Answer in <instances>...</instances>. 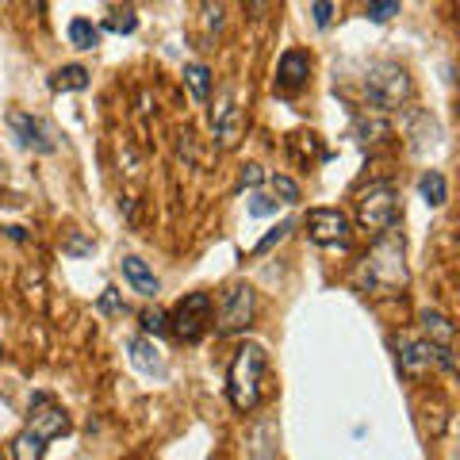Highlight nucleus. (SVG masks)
I'll return each mask as SVG.
<instances>
[{
  "mask_svg": "<svg viewBox=\"0 0 460 460\" xmlns=\"http://www.w3.org/2000/svg\"><path fill=\"white\" fill-rule=\"evenodd\" d=\"M422 326H426V334H430L426 341L437 345V349H448V345H453V334H456V330H453V322H448L441 310H430V307H426V310H422Z\"/></svg>",
  "mask_w": 460,
  "mask_h": 460,
  "instance_id": "2eb2a0df",
  "label": "nucleus"
},
{
  "mask_svg": "<svg viewBox=\"0 0 460 460\" xmlns=\"http://www.w3.org/2000/svg\"><path fill=\"white\" fill-rule=\"evenodd\" d=\"M211 315H215V299L211 292H188L180 299L177 307H172L169 315V330L177 334L180 341H200L207 330H211Z\"/></svg>",
  "mask_w": 460,
  "mask_h": 460,
  "instance_id": "20e7f679",
  "label": "nucleus"
},
{
  "mask_svg": "<svg viewBox=\"0 0 460 460\" xmlns=\"http://www.w3.org/2000/svg\"><path fill=\"white\" fill-rule=\"evenodd\" d=\"M307 234L315 246H349V218L338 207H310L307 211Z\"/></svg>",
  "mask_w": 460,
  "mask_h": 460,
  "instance_id": "0eeeda50",
  "label": "nucleus"
},
{
  "mask_svg": "<svg viewBox=\"0 0 460 460\" xmlns=\"http://www.w3.org/2000/svg\"><path fill=\"white\" fill-rule=\"evenodd\" d=\"M310 77V54L307 50H284L280 65H276V88L280 92H299Z\"/></svg>",
  "mask_w": 460,
  "mask_h": 460,
  "instance_id": "1a4fd4ad",
  "label": "nucleus"
},
{
  "mask_svg": "<svg viewBox=\"0 0 460 460\" xmlns=\"http://www.w3.org/2000/svg\"><path fill=\"white\" fill-rule=\"evenodd\" d=\"M364 96L372 108L391 111L410 96V77L399 62H372L364 73Z\"/></svg>",
  "mask_w": 460,
  "mask_h": 460,
  "instance_id": "7ed1b4c3",
  "label": "nucleus"
},
{
  "mask_svg": "<svg viewBox=\"0 0 460 460\" xmlns=\"http://www.w3.org/2000/svg\"><path fill=\"white\" fill-rule=\"evenodd\" d=\"M8 126H12V134L19 138V146L23 150H34V154H54V126L50 123H42L39 115H31V111H8Z\"/></svg>",
  "mask_w": 460,
  "mask_h": 460,
  "instance_id": "6e6552de",
  "label": "nucleus"
},
{
  "mask_svg": "<svg viewBox=\"0 0 460 460\" xmlns=\"http://www.w3.org/2000/svg\"><path fill=\"white\" fill-rule=\"evenodd\" d=\"M50 88L54 92H80V88H88V69L85 65H62V69H54Z\"/></svg>",
  "mask_w": 460,
  "mask_h": 460,
  "instance_id": "f3484780",
  "label": "nucleus"
},
{
  "mask_svg": "<svg viewBox=\"0 0 460 460\" xmlns=\"http://www.w3.org/2000/svg\"><path fill=\"white\" fill-rule=\"evenodd\" d=\"M131 361L138 372H146V376H165V356H161V349L154 345V338H134L131 345Z\"/></svg>",
  "mask_w": 460,
  "mask_h": 460,
  "instance_id": "f8f14e48",
  "label": "nucleus"
},
{
  "mask_svg": "<svg viewBox=\"0 0 460 460\" xmlns=\"http://www.w3.org/2000/svg\"><path fill=\"white\" fill-rule=\"evenodd\" d=\"M253 315H257V295L249 284H230L218 303V334H238L246 330Z\"/></svg>",
  "mask_w": 460,
  "mask_h": 460,
  "instance_id": "423d86ee",
  "label": "nucleus"
},
{
  "mask_svg": "<svg viewBox=\"0 0 460 460\" xmlns=\"http://www.w3.org/2000/svg\"><path fill=\"white\" fill-rule=\"evenodd\" d=\"M418 192H422V200L430 203V207H445L448 184H445V177H441V169H426L422 177H418Z\"/></svg>",
  "mask_w": 460,
  "mask_h": 460,
  "instance_id": "dca6fc26",
  "label": "nucleus"
},
{
  "mask_svg": "<svg viewBox=\"0 0 460 460\" xmlns=\"http://www.w3.org/2000/svg\"><path fill=\"white\" fill-rule=\"evenodd\" d=\"M272 192L280 196V203H299V196H303L299 192V184L292 177H284V172H276L272 177Z\"/></svg>",
  "mask_w": 460,
  "mask_h": 460,
  "instance_id": "5701e85b",
  "label": "nucleus"
},
{
  "mask_svg": "<svg viewBox=\"0 0 460 460\" xmlns=\"http://www.w3.org/2000/svg\"><path fill=\"white\" fill-rule=\"evenodd\" d=\"M334 12H338V8H334V4H326V0H318V4H310V16H315V23H318V27H326V23L334 19Z\"/></svg>",
  "mask_w": 460,
  "mask_h": 460,
  "instance_id": "c85d7f7f",
  "label": "nucleus"
},
{
  "mask_svg": "<svg viewBox=\"0 0 460 460\" xmlns=\"http://www.w3.org/2000/svg\"><path fill=\"white\" fill-rule=\"evenodd\" d=\"M364 16L372 23H387L391 16H399V0H372V4L364 8Z\"/></svg>",
  "mask_w": 460,
  "mask_h": 460,
  "instance_id": "b1692460",
  "label": "nucleus"
},
{
  "mask_svg": "<svg viewBox=\"0 0 460 460\" xmlns=\"http://www.w3.org/2000/svg\"><path fill=\"white\" fill-rule=\"evenodd\" d=\"M69 253H77V257H80V253H92V242L73 238V242H69Z\"/></svg>",
  "mask_w": 460,
  "mask_h": 460,
  "instance_id": "c756f323",
  "label": "nucleus"
},
{
  "mask_svg": "<svg viewBox=\"0 0 460 460\" xmlns=\"http://www.w3.org/2000/svg\"><path fill=\"white\" fill-rule=\"evenodd\" d=\"M433 364H437V345L407 341V338L399 341V368H402V376H422L426 368H433Z\"/></svg>",
  "mask_w": 460,
  "mask_h": 460,
  "instance_id": "9b49d317",
  "label": "nucleus"
},
{
  "mask_svg": "<svg viewBox=\"0 0 460 460\" xmlns=\"http://www.w3.org/2000/svg\"><path fill=\"white\" fill-rule=\"evenodd\" d=\"M34 407H39V410L31 414V426H27V430H34V433L42 437V441H50V437H58V433L69 430V414H65L62 407H54V402L46 399V395H34Z\"/></svg>",
  "mask_w": 460,
  "mask_h": 460,
  "instance_id": "9d476101",
  "label": "nucleus"
},
{
  "mask_svg": "<svg viewBox=\"0 0 460 460\" xmlns=\"http://www.w3.org/2000/svg\"><path fill=\"white\" fill-rule=\"evenodd\" d=\"M96 310H104V315H115V318H123V315H126V303L119 299V292H115V288H104L100 299H96Z\"/></svg>",
  "mask_w": 460,
  "mask_h": 460,
  "instance_id": "4be33fe9",
  "label": "nucleus"
},
{
  "mask_svg": "<svg viewBox=\"0 0 460 460\" xmlns=\"http://www.w3.org/2000/svg\"><path fill=\"white\" fill-rule=\"evenodd\" d=\"M142 330L146 334H154V338H161V334H165L169 330V315H165V310H142Z\"/></svg>",
  "mask_w": 460,
  "mask_h": 460,
  "instance_id": "a878e982",
  "label": "nucleus"
},
{
  "mask_svg": "<svg viewBox=\"0 0 460 460\" xmlns=\"http://www.w3.org/2000/svg\"><path fill=\"white\" fill-rule=\"evenodd\" d=\"M269 368V356L257 341H246L242 349L234 353L230 361V372H226V395L238 410H253L261 402V376Z\"/></svg>",
  "mask_w": 460,
  "mask_h": 460,
  "instance_id": "f257e3e1",
  "label": "nucleus"
},
{
  "mask_svg": "<svg viewBox=\"0 0 460 460\" xmlns=\"http://www.w3.org/2000/svg\"><path fill=\"white\" fill-rule=\"evenodd\" d=\"M123 264V276H126V284L134 288L138 295H146V299H154L157 292H161V284H157V276L150 272V264L142 261V257H123L119 261Z\"/></svg>",
  "mask_w": 460,
  "mask_h": 460,
  "instance_id": "ddd939ff",
  "label": "nucleus"
},
{
  "mask_svg": "<svg viewBox=\"0 0 460 460\" xmlns=\"http://www.w3.org/2000/svg\"><path fill=\"white\" fill-rule=\"evenodd\" d=\"M69 42H73L77 50H96L100 46V27H92L88 19H73L69 23Z\"/></svg>",
  "mask_w": 460,
  "mask_h": 460,
  "instance_id": "aec40b11",
  "label": "nucleus"
},
{
  "mask_svg": "<svg viewBox=\"0 0 460 460\" xmlns=\"http://www.w3.org/2000/svg\"><path fill=\"white\" fill-rule=\"evenodd\" d=\"M46 456V441L34 430H19L12 441V460H42Z\"/></svg>",
  "mask_w": 460,
  "mask_h": 460,
  "instance_id": "a211bd4d",
  "label": "nucleus"
},
{
  "mask_svg": "<svg viewBox=\"0 0 460 460\" xmlns=\"http://www.w3.org/2000/svg\"><path fill=\"white\" fill-rule=\"evenodd\" d=\"M292 230H295V218H280V223H276V226L269 230V234H264V238L257 242V246H253V253H269L272 246H280V242H284L288 234H292Z\"/></svg>",
  "mask_w": 460,
  "mask_h": 460,
  "instance_id": "412c9836",
  "label": "nucleus"
},
{
  "mask_svg": "<svg viewBox=\"0 0 460 460\" xmlns=\"http://www.w3.org/2000/svg\"><path fill=\"white\" fill-rule=\"evenodd\" d=\"M104 27L115 31V34H131V31L138 27V16H134V12H115V16L104 23Z\"/></svg>",
  "mask_w": 460,
  "mask_h": 460,
  "instance_id": "bb28decb",
  "label": "nucleus"
},
{
  "mask_svg": "<svg viewBox=\"0 0 460 460\" xmlns=\"http://www.w3.org/2000/svg\"><path fill=\"white\" fill-rule=\"evenodd\" d=\"M276 203L280 200H272V196H264V192H253L246 207H249L253 218H269V215H276Z\"/></svg>",
  "mask_w": 460,
  "mask_h": 460,
  "instance_id": "393cba45",
  "label": "nucleus"
},
{
  "mask_svg": "<svg viewBox=\"0 0 460 460\" xmlns=\"http://www.w3.org/2000/svg\"><path fill=\"white\" fill-rule=\"evenodd\" d=\"M215 134H218V146H234L242 138V111L234 104H223L215 111Z\"/></svg>",
  "mask_w": 460,
  "mask_h": 460,
  "instance_id": "4468645a",
  "label": "nucleus"
},
{
  "mask_svg": "<svg viewBox=\"0 0 460 460\" xmlns=\"http://www.w3.org/2000/svg\"><path fill=\"white\" fill-rule=\"evenodd\" d=\"M361 280L376 292H387V288L407 284V264H402V234L387 230L380 234V242L372 246V253L361 264Z\"/></svg>",
  "mask_w": 460,
  "mask_h": 460,
  "instance_id": "f03ea898",
  "label": "nucleus"
},
{
  "mask_svg": "<svg viewBox=\"0 0 460 460\" xmlns=\"http://www.w3.org/2000/svg\"><path fill=\"white\" fill-rule=\"evenodd\" d=\"M184 80H188V88H192L196 100H207V96H211V69H207V65L188 62V65H184Z\"/></svg>",
  "mask_w": 460,
  "mask_h": 460,
  "instance_id": "6ab92c4d",
  "label": "nucleus"
},
{
  "mask_svg": "<svg viewBox=\"0 0 460 460\" xmlns=\"http://www.w3.org/2000/svg\"><path fill=\"white\" fill-rule=\"evenodd\" d=\"M264 184V169L261 165H246L242 169V188H261Z\"/></svg>",
  "mask_w": 460,
  "mask_h": 460,
  "instance_id": "cd10ccee",
  "label": "nucleus"
},
{
  "mask_svg": "<svg viewBox=\"0 0 460 460\" xmlns=\"http://www.w3.org/2000/svg\"><path fill=\"white\" fill-rule=\"evenodd\" d=\"M356 218H361V226L372 230V234H387V230L395 226V218H399L395 192H391L387 184H376V188H368V192L361 196V207H356Z\"/></svg>",
  "mask_w": 460,
  "mask_h": 460,
  "instance_id": "39448f33",
  "label": "nucleus"
}]
</instances>
